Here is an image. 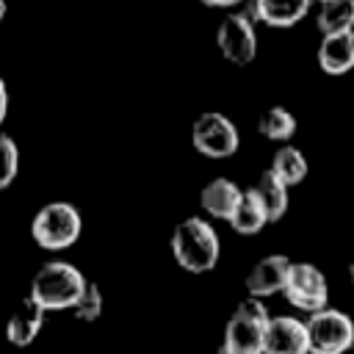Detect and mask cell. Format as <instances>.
Returning <instances> with one entry per match:
<instances>
[{
    "label": "cell",
    "instance_id": "cell-1",
    "mask_svg": "<svg viewBox=\"0 0 354 354\" xmlns=\"http://www.w3.org/2000/svg\"><path fill=\"white\" fill-rule=\"evenodd\" d=\"M171 254H174L177 266L191 274L213 271L218 263V254H221V243H218L213 224L199 216L183 218L171 232Z\"/></svg>",
    "mask_w": 354,
    "mask_h": 354
},
{
    "label": "cell",
    "instance_id": "cell-2",
    "mask_svg": "<svg viewBox=\"0 0 354 354\" xmlns=\"http://www.w3.org/2000/svg\"><path fill=\"white\" fill-rule=\"evenodd\" d=\"M86 277L77 266L66 260L44 263L30 279V296L50 313V310H72L86 288Z\"/></svg>",
    "mask_w": 354,
    "mask_h": 354
},
{
    "label": "cell",
    "instance_id": "cell-3",
    "mask_svg": "<svg viewBox=\"0 0 354 354\" xmlns=\"http://www.w3.org/2000/svg\"><path fill=\"white\" fill-rule=\"evenodd\" d=\"M268 310L263 304V299H243L227 326H224V340L218 346L216 354H263V343H266V329H268Z\"/></svg>",
    "mask_w": 354,
    "mask_h": 354
},
{
    "label": "cell",
    "instance_id": "cell-4",
    "mask_svg": "<svg viewBox=\"0 0 354 354\" xmlns=\"http://www.w3.org/2000/svg\"><path fill=\"white\" fill-rule=\"evenodd\" d=\"M80 213L69 202H47L44 207L36 210L30 221V235L33 241L47 249V252H61L69 249L80 238Z\"/></svg>",
    "mask_w": 354,
    "mask_h": 354
},
{
    "label": "cell",
    "instance_id": "cell-5",
    "mask_svg": "<svg viewBox=\"0 0 354 354\" xmlns=\"http://www.w3.org/2000/svg\"><path fill=\"white\" fill-rule=\"evenodd\" d=\"M307 337H310V354H346L354 343V321L343 310L324 307L318 313H310Z\"/></svg>",
    "mask_w": 354,
    "mask_h": 354
},
{
    "label": "cell",
    "instance_id": "cell-6",
    "mask_svg": "<svg viewBox=\"0 0 354 354\" xmlns=\"http://www.w3.org/2000/svg\"><path fill=\"white\" fill-rule=\"evenodd\" d=\"M191 144L199 155L221 160V158H230L238 152L241 136H238V127L232 124V119H227L218 111H205L191 124Z\"/></svg>",
    "mask_w": 354,
    "mask_h": 354
},
{
    "label": "cell",
    "instance_id": "cell-7",
    "mask_svg": "<svg viewBox=\"0 0 354 354\" xmlns=\"http://www.w3.org/2000/svg\"><path fill=\"white\" fill-rule=\"evenodd\" d=\"M216 44L221 50V55L235 64V66H246L254 61L257 55V33H254V19L243 11H235L230 17L221 19L218 30H216Z\"/></svg>",
    "mask_w": 354,
    "mask_h": 354
},
{
    "label": "cell",
    "instance_id": "cell-8",
    "mask_svg": "<svg viewBox=\"0 0 354 354\" xmlns=\"http://www.w3.org/2000/svg\"><path fill=\"white\" fill-rule=\"evenodd\" d=\"M285 299L296 307V310H304V313H318L326 307L329 301V285H326V277L318 266L313 263H293L290 266V277H288V285H285Z\"/></svg>",
    "mask_w": 354,
    "mask_h": 354
},
{
    "label": "cell",
    "instance_id": "cell-9",
    "mask_svg": "<svg viewBox=\"0 0 354 354\" xmlns=\"http://www.w3.org/2000/svg\"><path fill=\"white\" fill-rule=\"evenodd\" d=\"M290 266H293V260L285 254H266L246 274V293L254 299L282 293L288 285V277H290Z\"/></svg>",
    "mask_w": 354,
    "mask_h": 354
},
{
    "label": "cell",
    "instance_id": "cell-10",
    "mask_svg": "<svg viewBox=\"0 0 354 354\" xmlns=\"http://www.w3.org/2000/svg\"><path fill=\"white\" fill-rule=\"evenodd\" d=\"M263 354H310L307 324L293 315H277L268 321Z\"/></svg>",
    "mask_w": 354,
    "mask_h": 354
},
{
    "label": "cell",
    "instance_id": "cell-11",
    "mask_svg": "<svg viewBox=\"0 0 354 354\" xmlns=\"http://www.w3.org/2000/svg\"><path fill=\"white\" fill-rule=\"evenodd\" d=\"M313 0H246L243 14L254 22H266L268 28H293L310 11Z\"/></svg>",
    "mask_w": 354,
    "mask_h": 354
},
{
    "label": "cell",
    "instance_id": "cell-12",
    "mask_svg": "<svg viewBox=\"0 0 354 354\" xmlns=\"http://www.w3.org/2000/svg\"><path fill=\"white\" fill-rule=\"evenodd\" d=\"M44 313H47V310L28 293V299H22V301L17 304V310L8 315V324H6V337H8V343L17 346V348L30 346V343L39 337L41 326H44Z\"/></svg>",
    "mask_w": 354,
    "mask_h": 354
},
{
    "label": "cell",
    "instance_id": "cell-13",
    "mask_svg": "<svg viewBox=\"0 0 354 354\" xmlns=\"http://www.w3.org/2000/svg\"><path fill=\"white\" fill-rule=\"evenodd\" d=\"M241 196H243V191H241L232 180L216 177V180H210V183L199 191V205H202V210H205L210 218L230 221L232 213H235V207H238V202H241Z\"/></svg>",
    "mask_w": 354,
    "mask_h": 354
},
{
    "label": "cell",
    "instance_id": "cell-14",
    "mask_svg": "<svg viewBox=\"0 0 354 354\" xmlns=\"http://www.w3.org/2000/svg\"><path fill=\"white\" fill-rule=\"evenodd\" d=\"M318 66L326 75H346L354 69V30L329 33L318 47Z\"/></svg>",
    "mask_w": 354,
    "mask_h": 354
},
{
    "label": "cell",
    "instance_id": "cell-15",
    "mask_svg": "<svg viewBox=\"0 0 354 354\" xmlns=\"http://www.w3.org/2000/svg\"><path fill=\"white\" fill-rule=\"evenodd\" d=\"M252 191L260 199V205L266 207L268 221H279L285 216V210H288V185L271 169L257 177V183L252 185Z\"/></svg>",
    "mask_w": 354,
    "mask_h": 354
},
{
    "label": "cell",
    "instance_id": "cell-16",
    "mask_svg": "<svg viewBox=\"0 0 354 354\" xmlns=\"http://www.w3.org/2000/svg\"><path fill=\"white\" fill-rule=\"evenodd\" d=\"M266 224H268L266 207L260 205V199L254 196L252 188L243 191V196H241V202H238V207H235V213H232V218H230V227H232L238 235H257Z\"/></svg>",
    "mask_w": 354,
    "mask_h": 354
},
{
    "label": "cell",
    "instance_id": "cell-17",
    "mask_svg": "<svg viewBox=\"0 0 354 354\" xmlns=\"http://www.w3.org/2000/svg\"><path fill=\"white\" fill-rule=\"evenodd\" d=\"M315 25L324 36L354 30V0H324L315 14Z\"/></svg>",
    "mask_w": 354,
    "mask_h": 354
},
{
    "label": "cell",
    "instance_id": "cell-18",
    "mask_svg": "<svg viewBox=\"0 0 354 354\" xmlns=\"http://www.w3.org/2000/svg\"><path fill=\"white\" fill-rule=\"evenodd\" d=\"M271 171H274L288 188H293V185H299V183L307 177L310 166H307V158H304V152H301L299 147L285 144L282 149H277V155H274V160H271Z\"/></svg>",
    "mask_w": 354,
    "mask_h": 354
},
{
    "label": "cell",
    "instance_id": "cell-19",
    "mask_svg": "<svg viewBox=\"0 0 354 354\" xmlns=\"http://www.w3.org/2000/svg\"><path fill=\"white\" fill-rule=\"evenodd\" d=\"M257 130H260L263 138H268V141H290L293 133H296V116H293L288 108L274 105V108H268V111L260 116Z\"/></svg>",
    "mask_w": 354,
    "mask_h": 354
},
{
    "label": "cell",
    "instance_id": "cell-20",
    "mask_svg": "<svg viewBox=\"0 0 354 354\" xmlns=\"http://www.w3.org/2000/svg\"><path fill=\"white\" fill-rule=\"evenodd\" d=\"M72 313H75L77 321H86V324H91L102 315V290H100L97 282H86V288H83L77 304L72 307Z\"/></svg>",
    "mask_w": 354,
    "mask_h": 354
},
{
    "label": "cell",
    "instance_id": "cell-21",
    "mask_svg": "<svg viewBox=\"0 0 354 354\" xmlns=\"http://www.w3.org/2000/svg\"><path fill=\"white\" fill-rule=\"evenodd\" d=\"M17 169H19V149L11 136L0 133V191L14 183Z\"/></svg>",
    "mask_w": 354,
    "mask_h": 354
},
{
    "label": "cell",
    "instance_id": "cell-22",
    "mask_svg": "<svg viewBox=\"0 0 354 354\" xmlns=\"http://www.w3.org/2000/svg\"><path fill=\"white\" fill-rule=\"evenodd\" d=\"M207 8H232V6H243L246 0H199Z\"/></svg>",
    "mask_w": 354,
    "mask_h": 354
},
{
    "label": "cell",
    "instance_id": "cell-23",
    "mask_svg": "<svg viewBox=\"0 0 354 354\" xmlns=\"http://www.w3.org/2000/svg\"><path fill=\"white\" fill-rule=\"evenodd\" d=\"M6 113H8V88H6V80L0 77V124H3Z\"/></svg>",
    "mask_w": 354,
    "mask_h": 354
},
{
    "label": "cell",
    "instance_id": "cell-24",
    "mask_svg": "<svg viewBox=\"0 0 354 354\" xmlns=\"http://www.w3.org/2000/svg\"><path fill=\"white\" fill-rule=\"evenodd\" d=\"M6 11H8V6H6V0H0V22L6 19Z\"/></svg>",
    "mask_w": 354,
    "mask_h": 354
},
{
    "label": "cell",
    "instance_id": "cell-25",
    "mask_svg": "<svg viewBox=\"0 0 354 354\" xmlns=\"http://www.w3.org/2000/svg\"><path fill=\"white\" fill-rule=\"evenodd\" d=\"M348 277H351V285H354V260H351V266H348Z\"/></svg>",
    "mask_w": 354,
    "mask_h": 354
},
{
    "label": "cell",
    "instance_id": "cell-26",
    "mask_svg": "<svg viewBox=\"0 0 354 354\" xmlns=\"http://www.w3.org/2000/svg\"><path fill=\"white\" fill-rule=\"evenodd\" d=\"M351 354H354V343H351Z\"/></svg>",
    "mask_w": 354,
    "mask_h": 354
},
{
    "label": "cell",
    "instance_id": "cell-27",
    "mask_svg": "<svg viewBox=\"0 0 354 354\" xmlns=\"http://www.w3.org/2000/svg\"><path fill=\"white\" fill-rule=\"evenodd\" d=\"M318 3H324V0H318Z\"/></svg>",
    "mask_w": 354,
    "mask_h": 354
}]
</instances>
